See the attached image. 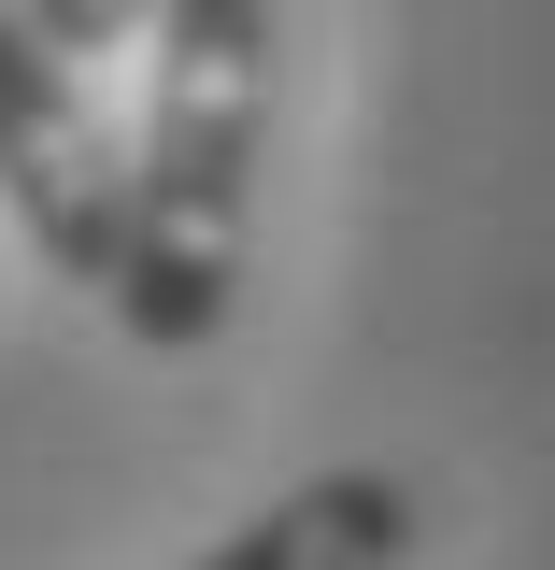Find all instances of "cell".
<instances>
[{
    "label": "cell",
    "instance_id": "cell-1",
    "mask_svg": "<svg viewBox=\"0 0 555 570\" xmlns=\"http://www.w3.org/2000/svg\"><path fill=\"white\" fill-rule=\"evenodd\" d=\"M257 142H271V0H171L129 142V243L100 285L129 314V343L200 356L228 328L242 228H257Z\"/></svg>",
    "mask_w": 555,
    "mask_h": 570
},
{
    "label": "cell",
    "instance_id": "cell-2",
    "mask_svg": "<svg viewBox=\"0 0 555 570\" xmlns=\"http://www.w3.org/2000/svg\"><path fill=\"white\" fill-rule=\"evenodd\" d=\"M0 200H14L29 257H43L58 285H115V243H129V157H115V129H100L71 43L29 14V0H0Z\"/></svg>",
    "mask_w": 555,
    "mask_h": 570
},
{
    "label": "cell",
    "instance_id": "cell-3",
    "mask_svg": "<svg viewBox=\"0 0 555 570\" xmlns=\"http://www.w3.org/2000/svg\"><path fill=\"white\" fill-rule=\"evenodd\" d=\"M414 542H427V499L399 471H314L257 528H228L200 570H414Z\"/></svg>",
    "mask_w": 555,
    "mask_h": 570
},
{
    "label": "cell",
    "instance_id": "cell-4",
    "mask_svg": "<svg viewBox=\"0 0 555 570\" xmlns=\"http://www.w3.org/2000/svg\"><path fill=\"white\" fill-rule=\"evenodd\" d=\"M29 14H43V29H58L71 58H115V43H142V29H157V14H171V0H29Z\"/></svg>",
    "mask_w": 555,
    "mask_h": 570
}]
</instances>
